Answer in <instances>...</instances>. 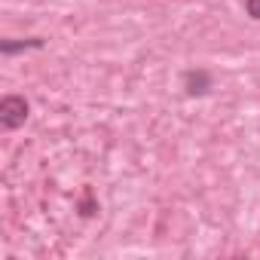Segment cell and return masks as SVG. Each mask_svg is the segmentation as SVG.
<instances>
[{
	"mask_svg": "<svg viewBox=\"0 0 260 260\" xmlns=\"http://www.w3.org/2000/svg\"><path fill=\"white\" fill-rule=\"evenodd\" d=\"M184 89H187V95H205L211 89V74L208 71H187L184 74Z\"/></svg>",
	"mask_w": 260,
	"mask_h": 260,
	"instance_id": "obj_2",
	"label": "cell"
},
{
	"mask_svg": "<svg viewBox=\"0 0 260 260\" xmlns=\"http://www.w3.org/2000/svg\"><path fill=\"white\" fill-rule=\"evenodd\" d=\"M43 40L40 37H28V40H4L0 43V52L4 55H16V52H25V49H40Z\"/></svg>",
	"mask_w": 260,
	"mask_h": 260,
	"instance_id": "obj_3",
	"label": "cell"
},
{
	"mask_svg": "<svg viewBox=\"0 0 260 260\" xmlns=\"http://www.w3.org/2000/svg\"><path fill=\"white\" fill-rule=\"evenodd\" d=\"M28 101L22 98V95H7L4 101H0V125L4 128H19V125H25V119H28Z\"/></svg>",
	"mask_w": 260,
	"mask_h": 260,
	"instance_id": "obj_1",
	"label": "cell"
},
{
	"mask_svg": "<svg viewBox=\"0 0 260 260\" xmlns=\"http://www.w3.org/2000/svg\"><path fill=\"white\" fill-rule=\"evenodd\" d=\"M245 13H248L254 22H260V0H245Z\"/></svg>",
	"mask_w": 260,
	"mask_h": 260,
	"instance_id": "obj_4",
	"label": "cell"
}]
</instances>
